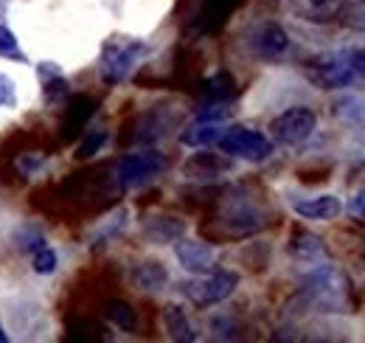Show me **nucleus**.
<instances>
[{
    "instance_id": "obj_25",
    "label": "nucleus",
    "mask_w": 365,
    "mask_h": 343,
    "mask_svg": "<svg viewBox=\"0 0 365 343\" xmlns=\"http://www.w3.org/2000/svg\"><path fill=\"white\" fill-rule=\"evenodd\" d=\"M202 96L205 101H230L236 96V79L230 71H217L208 79H202Z\"/></svg>"
},
{
    "instance_id": "obj_28",
    "label": "nucleus",
    "mask_w": 365,
    "mask_h": 343,
    "mask_svg": "<svg viewBox=\"0 0 365 343\" xmlns=\"http://www.w3.org/2000/svg\"><path fill=\"white\" fill-rule=\"evenodd\" d=\"M0 59H9V62H20V65H29V56H26V51L20 48V40H17V34L6 26V23H0Z\"/></svg>"
},
{
    "instance_id": "obj_30",
    "label": "nucleus",
    "mask_w": 365,
    "mask_h": 343,
    "mask_svg": "<svg viewBox=\"0 0 365 343\" xmlns=\"http://www.w3.org/2000/svg\"><path fill=\"white\" fill-rule=\"evenodd\" d=\"M343 212L349 214L351 222H360L365 225V189H357L351 197H349V203L343 206Z\"/></svg>"
},
{
    "instance_id": "obj_4",
    "label": "nucleus",
    "mask_w": 365,
    "mask_h": 343,
    "mask_svg": "<svg viewBox=\"0 0 365 343\" xmlns=\"http://www.w3.org/2000/svg\"><path fill=\"white\" fill-rule=\"evenodd\" d=\"M217 149L233 161H247V164H264L275 152V144L270 135L259 132L253 127H225L222 138L217 141Z\"/></svg>"
},
{
    "instance_id": "obj_5",
    "label": "nucleus",
    "mask_w": 365,
    "mask_h": 343,
    "mask_svg": "<svg viewBox=\"0 0 365 343\" xmlns=\"http://www.w3.org/2000/svg\"><path fill=\"white\" fill-rule=\"evenodd\" d=\"M239 287V273L233 270H211L205 276H197L194 282L180 284L182 296L191 301L194 307L205 309V307H217L222 301H228Z\"/></svg>"
},
{
    "instance_id": "obj_23",
    "label": "nucleus",
    "mask_w": 365,
    "mask_h": 343,
    "mask_svg": "<svg viewBox=\"0 0 365 343\" xmlns=\"http://www.w3.org/2000/svg\"><path fill=\"white\" fill-rule=\"evenodd\" d=\"M127 222H130V209H115L113 214L104 217V219L93 228L91 245L93 248H104V245H110L115 237H121V234H124Z\"/></svg>"
},
{
    "instance_id": "obj_1",
    "label": "nucleus",
    "mask_w": 365,
    "mask_h": 343,
    "mask_svg": "<svg viewBox=\"0 0 365 343\" xmlns=\"http://www.w3.org/2000/svg\"><path fill=\"white\" fill-rule=\"evenodd\" d=\"M298 301L323 315H351L357 312V290L349 273L337 264L315 262L304 276L298 287Z\"/></svg>"
},
{
    "instance_id": "obj_6",
    "label": "nucleus",
    "mask_w": 365,
    "mask_h": 343,
    "mask_svg": "<svg viewBox=\"0 0 365 343\" xmlns=\"http://www.w3.org/2000/svg\"><path fill=\"white\" fill-rule=\"evenodd\" d=\"M318 129V116L312 107H304V104H295V107H287L270 121V138L273 144L281 146H298L304 141H309Z\"/></svg>"
},
{
    "instance_id": "obj_15",
    "label": "nucleus",
    "mask_w": 365,
    "mask_h": 343,
    "mask_svg": "<svg viewBox=\"0 0 365 343\" xmlns=\"http://www.w3.org/2000/svg\"><path fill=\"white\" fill-rule=\"evenodd\" d=\"M287 251H289L292 259L307 262V264H315V262H323V259L329 257L323 239H320L318 234L307 231V228H295V231H292V237H289V242H287Z\"/></svg>"
},
{
    "instance_id": "obj_20",
    "label": "nucleus",
    "mask_w": 365,
    "mask_h": 343,
    "mask_svg": "<svg viewBox=\"0 0 365 343\" xmlns=\"http://www.w3.org/2000/svg\"><path fill=\"white\" fill-rule=\"evenodd\" d=\"M222 132H225L222 121H200V119H194V124H188L180 132V144L191 146V149H208V146H217Z\"/></svg>"
},
{
    "instance_id": "obj_24",
    "label": "nucleus",
    "mask_w": 365,
    "mask_h": 343,
    "mask_svg": "<svg viewBox=\"0 0 365 343\" xmlns=\"http://www.w3.org/2000/svg\"><path fill=\"white\" fill-rule=\"evenodd\" d=\"M104 315L113 327H118L121 332H138V312L135 307L130 301H121V299H110L104 304Z\"/></svg>"
},
{
    "instance_id": "obj_19",
    "label": "nucleus",
    "mask_w": 365,
    "mask_h": 343,
    "mask_svg": "<svg viewBox=\"0 0 365 343\" xmlns=\"http://www.w3.org/2000/svg\"><path fill=\"white\" fill-rule=\"evenodd\" d=\"M133 284L143 293H160L169 284V270L158 259H143L133 267Z\"/></svg>"
},
{
    "instance_id": "obj_3",
    "label": "nucleus",
    "mask_w": 365,
    "mask_h": 343,
    "mask_svg": "<svg viewBox=\"0 0 365 343\" xmlns=\"http://www.w3.org/2000/svg\"><path fill=\"white\" fill-rule=\"evenodd\" d=\"M163 169H166L163 152L146 146V149H138V152L118 158V164L113 169V183L118 192H135L140 186L152 183L158 174H163Z\"/></svg>"
},
{
    "instance_id": "obj_8",
    "label": "nucleus",
    "mask_w": 365,
    "mask_h": 343,
    "mask_svg": "<svg viewBox=\"0 0 365 343\" xmlns=\"http://www.w3.org/2000/svg\"><path fill=\"white\" fill-rule=\"evenodd\" d=\"M304 76L318 87V90H343V87L354 85V79H357L354 68L343 56H318V59H309V65L304 68Z\"/></svg>"
},
{
    "instance_id": "obj_18",
    "label": "nucleus",
    "mask_w": 365,
    "mask_h": 343,
    "mask_svg": "<svg viewBox=\"0 0 365 343\" xmlns=\"http://www.w3.org/2000/svg\"><path fill=\"white\" fill-rule=\"evenodd\" d=\"M331 116L346 127L365 132V96L363 93H343L331 99Z\"/></svg>"
},
{
    "instance_id": "obj_34",
    "label": "nucleus",
    "mask_w": 365,
    "mask_h": 343,
    "mask_svg": "<svg viewBox=\"0 0 365 343\" xmlns=\"http://www.w3.org/2000/svg\"><path fill=\"white\" fill-rule=\"evenodd\" d=\"M0 343H9V332H6V327H3V321H0Z\"/></svg>"
},
{
    "instance_id": "obj_31",
    "label": "nucleus",
    "mask_w": 365,
    "mask_h": 343,
    "mask_svg": "<svg viewBox=\"0 0 365 343\" xmlns=\"http://www.w3.org/2000/svg\"><path fill=\"white\" fill-rule=\"evenodd\" d=\"M0 107H17V87L6 74H0Z\"/></svg>"
},
{
    "instance_id": "obj_22",
    "label": "nucleus",
    "mask_w": 365,
    "mask_h": 343,
    "mask_svg": "<svg viewBox=\"0 0 365 343\" xmlns=\"http://www.w3.org/2000/svg\"><path fill=\"white\" fill-rule=\"evenodd\" d=\"M160 321H163V329H166V335H169L172 341H178V343L197 341V332H194L188 315L182 312V307H178V304H166L163 312H160Z\"/></svg>"
},
{
    "instance_id": "obj_2",
    "label": "nucleus",
    "mask_w": 365,
    "mask_h": 343,
    "mask_svg": "<svg viewBox=\"0 0 365 343\" xmlns=\"http://www.w3.org/2000/svg\"><path fill=\"white\" fill-rule=\"evenodd\" d=\"M152 54V45L138 37H110L98 54V76L110 87L121 85L133 76L138 65Z\"/></svg>"
},
{
    "instance_id": "obj_17",
    "label": "nucleus",
    "mask_w": 365,
    "mask_h": 343,
    "mask_svg": "<svg viewBox=\"0 0 365 343\" xmlns=\"http://www.w3.org/2000/svg\"><path fill=\"white\" fill-rule=\"evenodd\" d=\"M37 74H40V82H43V99L46 104H62L71 99V87H68V79L62 76L59 65L56 62H37Z\"/></svg>"
},
{
    "instance_id": "obj_35",
    "label": "nucleus",
    "mask_w": 365,
    "mask_h": 343,
    "mask_svg": "<svg viewBox=\"0 0 365 343\" xmlns=\"http://www.w3.org/2000/svg\"><path fill=\"white\" fill-rule=\"evenodd\" d=\"M309 3H312V6H318V9H320V6H326L329 0H309Z\"/></svg>"
},
{
    "instance_id": "obj_29",
    "label": "nucleus",
    "mask_w": 365,
    "mask_h": 343,
    "mask_svg": "<svg viewBox=\"0 0 365 343\" xmlns=\"http://www.w3.org/2000/svg\"><path fill=\"white\" fill-rule=\"evenodd\" d=\"M56 267H59V257H56V251H53L48 242L31 251V270H34L37 276H53Z\"/></svg>"
},
{
    "instance_id": "obj_12",
    "label": "nucleus",
    "mask_w": 365,
    "mask_h": 343,
    "mask_svg": "<svg viewBox=\"0 0 365 343\" xmlns=\"http://www.w3.org/2000/svg\"><path fill=\"white\" fill-rule=\"evenodd\" d=\"M98 110V101L93 99L91 93H79V96H71L68 104H65V119H62V141H73L79 138L91 119Z\"/></svg>"
},
{
    "instance_id": "obj_7",
    "label": "nucleus",
    "mask_w": 365,
    "mask_h": 343,
    "mask_svg": "<svg viewBox=\"0 0 365 343\" xmlns=\"http://www.w3.org/2000/svg\"><path fill=\"white\" fill-rule=\"evenodd\" d=\"M220 225L228 237H250L256 231L264 228V212L247 197V194H236L222 203V214H220Z\"/></svg>"
},
{
    "instance_id": "obj_16",
    "label": "nucleus",
    "mask_w": 365,
    "mask_h": 343,
    "mask_svg": "<svg viewBox=\"0 0 365 343\" xmlns=\"http://www.w3.org/2000/svg\"><path fill=\"white\" fill-rule=\"evenodd\" d=\"M233 158L228 155H222V152H194L185 164H182V174L185 177H200V180H205V177H220V174H225L230 172V164Z\"/></svg>"
},
{
    "instance_id": "obj_11",
    "label": "nucleus",
    "mask_w": 365,
    "mask_h": 343,
    "mask_svg": "<svg viewBox=\"0 0 365 343\" xmlns=\"http://www.w3.org/2000/svg\"><path fill=\"white\" fill-rule=\"evenodd\" d=\"M175 257L180 262V267L191 276H205L211 270H217V251L202 242V239H185L180 237L175 242Z\"/></svg>"
},
{
    "instance_id": "obj_32",
    "label": "nucleus",
    "mask_w": 365,
    "mask_h": 343,
    "mask_svg": "<svg viewBox=\"0 0 365 343\" xmlns=\"http://www.w3.org/2000/svg\"><path fill=\"white\" fill-rule=\"evenodd\" d=\"M211 329H214V338H222V341L236 338V324L230 318H214L211 321Z\"/></svg>"
},
{
    "instance_id": "obj_14",
    "label": "nucleus",
    "mask_w": 365,
    "mask_h": 343,
    "mask_svg": "<svg viewBox=\"0 0 365 343\" xmlns=\"http://www.w3.org/2000/svg\"><path fill=\"white\" fill-rule=\"evenodd\" d=\"M140 231H143L146 242H152V245H169V242H178L180 237H185V222H182L180 217L158 214L143 219V228Z\"/></svg>"
},
{
    "instance_id": "obj_26",
    "label": "nucleus",
    "mask_w": 365,
    "mask_h": 343,
    "mask_svg": "<svg viewBox=\"0 0 365 343\" xmlns=\"http://www.w3.org/2000/svg\"><path fill=\"white\" fill-rule=\"evenodd\" d=\"M334 20L349 29V31H363L365 34V0H349V3H340L337 11H334Z\"/></svg>"
},
{
    "instance_id": "obj_10",
    "label": "nucleus",
    "mask_w": 365,
    "mask_h": 343,
    "mask_svg": "<svg viewBox=\"0 0 365 343\" xmlns=\"http://www.w3.org/2000/svg\"><path fill=\"white\" fill-rule=\"evenodd\" d=\"M250 51H253V56L256 59H262V62H281L284 56H287V51H289V34L273 23V20H264V23H259L256 29H253V34H250Z\"/></svg>"
},
{
    "instance_id": "obj_21",
    "label": "nucleus",
    "mask_w": 365,
    "mask_h": 343,
    "mask_svg": "<svg viewBox=\"0 0 365 343\" xmlns=\"http://www.w3.org/2000/svg\"><path fill=\"white\" fill-rule=\"evenodd\" d=\"M245 0H202V9H200V17H197V23H200V29L205 31V34H211V31H220L225 23L230 20V14L242 6Z\"/></svg>"
},
{
    "instance_id": "obj_13",
    "label": "nucleus",
    "mask_w": 365,
    "mask_h": 343,
    "mask_svg": "<svg viewBox=\"0 0 365 343\" xmlns=\"http://www.w3.org/2000/svg\"><path fill=\"white\" fill-rule=\"evenodd\" d=\"M292 212L309 222H331L343 214V200L337 194L304 197V200H292Z\"/></svg>"
},
{
    "instance_id": "obj_9",
    "label": "nucleus",
    "mask_w": 365,
    "mask_h": 343,
    "mask_svg": "<svg viewBox=\"0 0 365 343\" xmlns=\"http://www.w3.org/2000/svg\"><path fill=\"white\" fill-rule=\"evenodd\" d=\"M180 124V113H172L169 107H152L146 113H140L135 121L130 124L127 144H140V146H152L160 138L169 135V129Z\"/></svg>"
},
{
    "instance_id": "obj_33",
    "label": "nucleus",
    "mask_w": 365,
    "mask_h": 343,
    "mask_svg": "<svg viewBox=\"0 0 365 343\" xmlns=\"http://www.w3.org/2000/svg\"><path fill=\"white\" fill-rule=\"evenodd\" d=\"M346 59H349V65L354 68V74H357V76H365V48H357V51H351Z\"/></svg>"
},
{
    "instance_id": "obj_27",
    "label": "nucleus",
    "mask_w": 365,
    "mask_h": 343,
    "mask_svg": "<svg viewBox=\"0 0 365 343\" xmlns=\"http://www.w3.org/2000/svg\"><path fill=\"white\" fill-rule=\"evenodd\" d=\"M107 138H110L107 129H85L82 138H79V144H76L73 158H76V161H91L93 155H98V152L104 149Z\"/></svg>"
}]
</instances>
